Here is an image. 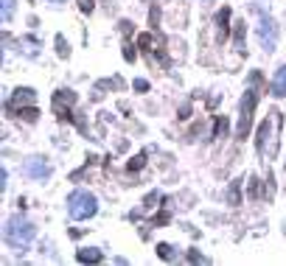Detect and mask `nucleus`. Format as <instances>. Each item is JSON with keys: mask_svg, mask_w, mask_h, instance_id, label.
Segmentation results:
<instances>
[{"mask_svg": "<svg viewBox=\"0 0 286 266\" xmlns=\"http://www.w3.org/2000/svg\"><path fill=\"white\" fill-rule=\"evenodd\" d=\"M230 205H238V182H233V185H230Z\"/></svg>", "mask_w": 286, "mask_h": 266, "instance_id": "nucleus-17", "label": "nucleus"}, {"mask_svg": "<svg viewBox=\"0 0 286 266\" xmlns=\"http://www.w3.org/2000/svg\"><path fill=\"white\" fill-rule=\"evenodd\" d=\"M34 101V90H28V87H20V90H14V96H11V101L6 104L9 109H17V106L23 104H31Z\"/></svg>", "mask_w": 286, "mask_h": 266, "instance_id": "nucleus-7", "label": "nucleus"}, {"mask_svg": "<svg viewBox=\"0 0 286 266\" xmlns=\"http://www.w3.org/2000/svg\"><path fill=\"white\" fill-rule=\"evenodd\" d=\"M68 210H70V216H73L76 221H85V218L95 216L98 202H95V196H93V193H87V191H73V193H70V199H68Z\"/></svg>", "mask_w": 286, "mask_h": 266, "instance_id": "nucleus-3", "label": "nucleus"}, {"mask_svg": "<svg viewBox=\"0 0 286 266\" xmlns=\"http://www.w3.org/2000/svg\"><path fill=\"white\" fill-rule=\"evenodd\" d=\"M56 45H59V56H68V53H70V51H68V45H65V39H62V37L56 39Z\"/></svg>", "mask_w": 286, "mask_h": 266, "instance_id": "nucleus-19", "label": "nucleus"}, {"mask_svg": "<svg viewBox=\"0 0 286 266\" xmlns=\"http://www.w3.org/2000/svg\"><path fill=\"white\" fill-rule=\"evenodd\" d=\"M272 96H278V98L286 96V64L275 73V79H272Z\"/></svg>", "mask_w": 286, "mask_h": 266, "instance_id": "nucleus-8", "label": "nucleus"}, {"mask_svg": "<svg viewBox=\"0 0 286 266\" xmlns=\"http://www.w3.org/2000/svg\"><path fill=\"white\" fill-rule=\"evenodd\" d=\"M138 45H140V48H146V51H149V45H152V37H149V34H140Z\"/></svg>", "mask_w": 286, "mask_h": 266, "instance_id": "nucleus-18", "label": "nucleus"}, {"mask_svg": "<svg viewBox=\"0 0 286 266\" xmlns=\"http://www.w3.org/2000/svg\"><path fill=\"white\" fill-rule=\"evenodd\" d=\"M53 3H62V0H53Z\"/></svg>", "mask_w": 286, "mask_h": 266, "instance_id": "nucleus-23", "label": "nucleus"}, {"mask_svg": "<svg viewBox=\"0 0 286 266\" xmlns=\"http://www.w3.org/2000/svg\"><path fill=\"white\" fill-rule=\"evenodd\" d=\"M143 163H146V154H138L135 160H129V171H138V168H143Z\"/></svg>", "mask_w": 286, "mask_h": 266, "instance_id": "nucleus-13", "label": "nucleus"}, {"mask_svg": "<svg viewBox=\"0 0 286 266\" xmlns=\"http://www.w3.org/2000/svg\"><path fill=\"white\" fill-rule=\"evenodd\" d=\"M236 51H244V23H238L236 28Z\"/></svg>", "mask_w": 286, "mask_h": 266, "instance_id": "nucleus-11", "label": "nucleus"}, {"mask_svg": "<svg viewBox=\"0 0 286 266\" xmlns=\"http://www.w3.org/2000/svg\"><path fill=\"white\" fill-rule=\"evenodd\" d=\"M135 90H149V84L143 79H138V81H135Z\"/></svg>", "mask_w": 286, "mask_h": 266, "instance_id": "nucleus-22", "label": "nucleus"}, {"mask_svg": "<svg viewBox=\"0 0 286 266\" xmlns=\"http://www.w3.org/2000/svg\"><path fill=\"white\" fill-rule=\"evenodd\" d=\"M157 252H160V258H166V261H169V258L174 255V252H171V247H169V244H160V247H157Z\"/></svg>", "mask_w": 286, "mask_h": 266, "instance_id": "nucleus-16", "label": "nucleus"}, {"mask_svg": "<svg viewBox=\"0 0 286 266\" xmlns=\"http://www.w3.org/2000/svg\"><path fill=\"white\" fill-rule=\"evenodd\" d=\"M261 42L267 45V51H275V42H278V28H275V20L272 17H261Z\"/></svg>", "mask_w": 286, "mask_h": 266, "instance_id": "nucleus-5", "label": "nucleus"}, {"mask_svg": "<svg viewBox=\"0 0 286 266\" xmlns=\"http://www.w3.org/2000/svg\"><path fill=\"white\" fill-rule=\"evenodd\" d=\"M11 11H14V0H3V20H11Z\"/></svg>", "mask_w": 286, "mask_h": 266, "instance_id": "nucleus-15", "label": "nucleus"}, {"mask_svg": "<svg viewBox=\"0 0 286 266\" xmlns=\"http://www.w3.org/2000/svg\"><path fill=\"white\" fill-rule=\"evenodd\" d=\"M20 115H23V121L34 123V121H37V115H39V112H37V109H34V106H28V109H23V112H20Z\"/></svg>", "mask_w": 286, "mask_h": 266, "instance_id": "nucleus-12", "label": "nucleus"}, {"mask_svg": "<svg viewBox=\"0 0 286 266\" xmlns=\"http://www.w3.org/2000/svg\"><path fill=\"white\" fill-rule=\"evenodd\" d=\"M228 20H230V9L224 6V9L216 14V23H219V34H222V39L228 37Z\"/></svg>", "mask_w": 286, "mask_h": 266, "instance_id": "nucleus-10", "label": "nucleus"}, {"mask_svg": "<svg viewBox=\"0 0 286 266\" xmlns=\"http://www.w3.org/2000/svg\"><path fill=\"white\" fill-rule=\"evenodd\" d=\"M34 235H37V227H34L28 218L14 216V218H9V221H6V241H9V244H14V247H20V250L26 244H31Z\"/></svg>", "mask_w": 286, "mask_h": 266, "instance_id": "nucleus-1", "label": "nucleus"}, {"mask_svg": "<svg viewBox=\"0 0 286 266\" xmlns=\"http://www.w3.org/2000/svg\"><path fill=\"white\" fill-rule=\"evenodd\" d=\"M81 11H93V0H81Z\"/></svg>", "mask_w": 286, "mask_h": 266, "instance_id": "nucleus-21", "label": "nucleus"}, {"mask_svg": "<svg viewBox=\"0 0 286 266\" xmlns=\"http://www.w3.org/2000/svg\"><path fill=\"white\" fill-rule=\"evenodd\" d=\"M255 101H258V93H255V90H247V93H244V98H241V115H238V129H236L238 138H247V135H250Z\"/></svg>", "mask_w": 286, "mask_h": 266, "instance_id": "nucleus-4", "label": "nucleus"}, {"mask_svg": "<svg viewBox=\"0 0 286 266\" xmlns=\"http://www.w3.org/2000/svg\"><path fill=\"white\" fill-rule=\"evenodd\" d=\"M188 261H194V263H196V261H199V263H205V258H202L199 252H188Z\"/></svg>", "mask_w": 286, "mask_h": 266, "instance_id": "nucleus-20", "label": "nucleus"}, {"mask_svg": "<svg viewBox=\"0 0 286 266\" xmlns=\"http://www.w3.org/2000/svg\"><path fill=\"white\" fill-rule=\"evenodd\" d=\"M224 132H228V121H216V129H213V135H216V138H224Z\"/></svg>", "mask_w": 286, "mask_h": 266, "instance_id": "nucleus-14", "label": "nucleus"}, {"mask_svg": "<svg viewBox=\"0 0 286 266\" xmlns=\"http://www.w3.org/2000/svg\"><path fill=\"white\" fill-rule=\"evenodd\" d=\"M26 174L31 180H48L51 176V165L43 163V157H28L26 160Z\"/></svg>", "mask_w": 286, "mask_h": 266, "instance_id": "nucleus-6", "label": "nucleus"}, {"mask_svg": "<svg viewBox=\"0 0 286 266\" xmlns=\"http://www.w3.org/2000/svg\"><path fill=\"white\" fill-rule=\"evenodd\" d=\"M101 250H79V261L81 263H98L101 261Z\"/></svg>", "mask_w": 286, "mask_h": 266, "instance_id": "nucleus-9", "label": "nucleus"}, {"mask_svg": "<svg viewBox=\"0 0 286 266\" xmlns=\"http://www.w3.org/2000/svg\"><path fill=\"white\" fill-rule=\"evenodd\" d=\"M278 126H281V112L272 109L270 118H267V121L261 123V129H258V140H255L258 154H275V138H272V135L278 132Z\"/></svg>", "mask_w": 286, "mask_h": 266, "instance_id": "nucleus-2", "label": "nucleus"}]
</instances>
